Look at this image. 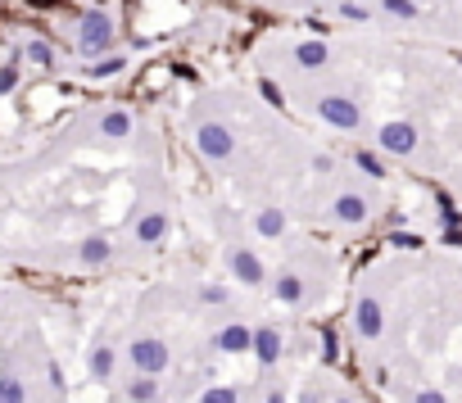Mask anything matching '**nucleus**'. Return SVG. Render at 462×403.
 Returning <instances> with one entry per match:
<instances>
[{
	"label": "nucleus",
	"instance_id": "nucleus-9",
	"mask_svg": "<svg viewBox=\"0 0 462 403\" xmlns=\"http://www.w3.org/2000/svg\"><path fill=\"white\" fill-rule=\"evenodd\" d=\"M104 132H113V136H122V132H127V118H122V113H113V118H104Z\"/></svg>",
	"mask_w": 462,
	"mask_h": 403
},
{
	"label": "nucleus",
	"instance_id": "nucleus-7",
	"mask_svg": "<svg viewBox=\"0 0 462 403\" xmlns=\"http://www.w3.org/2000/svg\"><path fill=\"white\" fill-rule=\"evenodd\" d=\"M204 150H214V155H223V150H227V141H223V132H204Z\"/></svg>",
	"mask_w": 462,
	"mask_h": 403
},
{
	"label": "nucleus",
	"instance_id": "nucleus-12",
	"mask_svg": "<svg viewBox=\"0 0 462 403\" xmlns=\"http://www.w3.org/2000/svg\"><path fill=\"white\" fill-rule=\"evenodd\" d=\"M385 9H394V14H412L408 0H385Z\"/></svg>",
	"mask_w": 462,
	"mask_h": 403
},
{
	"label": "nucleus",
	"instance_id": "nucleus-8",
	"mask_svg": "<svg viewBox=\"0 0 462 403\" xmlns=\"http://www.w3.org/2000/svg\"><path fill=\"white\" fill-rule=\"evenodd\" d=\"M0 403H23V395H18L14 381H0Z\"/></svg>",
	"mask_w": 462,
	"mask_h": 403
},
{
	"label": "nucleus",
	"instance_id": "nucleus-10",
	"mask_svg": "<svg viewBox=\"0 0 462 403\" xmlns=\"http://www.w3.org/2000/svg\"><path fill=\"white\" fill-rule=\"evenodd\" d=\"M122 69V59H104V64H95L91 73H100V78H109V73H118Z\"/></svg>",
	"mask_w": 462,
	"mask_h": 403
},
{
	"label": "nucleus",
	"instance_id": "nucleus-1",
	"mask_svg": "<svg viewBox=\"0 0 462 403\" xmlns=\"http://www.w3.org/2000/svg\"><path fill=\"white\" fill-rule=\"evenodd\" d=\"M86 32H82V50H100V45H109V18H104V14H91V18H86Z\"/></svg>",
	"mask_w": 462,
	"mask_h": 403
},
{
	"label": "nucleus",
	"instance_id": "nucleus-11",
	"mask_svg": "<svg viewBox=\"0 0 462 403\" xmlns=\"http://www.w3.org/2000/svg\"><path fill=\"white\" fill-rule=\"evenodd\" d=\"M340 213H344V218H358V213H363V204H358V199H344Z\"/></svg>",
	"mask_w": 462,
	"mask_h": 403
},
{
	"label": "nucleus",
	"instance_id": "nucleus-4",
	"mask_svg": "<svg viewBox=\"0 0 462 403\" xmlns=\"http://www.w3.org/2000/svg\"><path fill=\"white\" fill-rule=\"evenodd\" d=\"M136 362H141V367H159V362H163V349H159V344H141V349H136Z\"/></svg>",
	"mask_w": 462,
	"mask_h": 403
},
{
	"label": "nucleus",
	"instance_id": "nucleus-6",
	"mask_svg": "<svg viewBox=\"0 0 462 403\" xmlns=\"http://www.w3.org/2000/svg\"><path fill=\"white\" fill-rule=\"evenodd\" d=\"M27 59H32V64H50V45H46V41H32V45H27Z\"/></svg>",
	"mask_w": 462,
	"mask_h": 403
},
{
	"label": "nucleus",
	"instance_id": "nucleus-2",
	"mask_svg": "<svg viewBox=\"0 0 462 403\" xmlns=\"http://www.w3.org/2000/svg\"><path fill=\"white\" fill-rule=\"evenodd\" d=\"M322 113L335 118V122H344V127H354V118H358V113H354L349 104H340V100H322Z\"/></svg>",
	"mask_w": 462,
	"mask_h": 403
},
{
	"label": "nucleus",
	"instance_id": "nucleus-13",
	"mask_svg": "<svg viewBox=\"0 0 462 403\" xmlns=\"http://www.w3.org/2000/svg\"><path fill=\"white\" fill-rule=\"evenodd\" d=\"M14 82H18V73H14V69H5V73H0V91H9Z\"/></svg>",
	"mask_w": 462,
	"mask_h": 403
},
{
	"label": "nucleus",
	"instance_id": "nucleus-5",
	"mask_svg": "<svg viewBox=\"0 0 462 403\" xmlns=\"http://www.w3.org/2000/svg\"><path fill=\"white\" fill-rule=\"evenodd\" d=\"M322 59H326V50H322V45H313V41L300 45V64H304V69H317Z\"/></svg>",
	"mask_w": 462,
	"mask_h": 403
},
{
	"label": "nucleus",
	"instance_id": "nucleus-3",
	"mask_svg": "<svg viewBox=\"0 0 462 403\" xmlns=\"http://www.w3.org/2000/svg\"><path fill=\"white\" fill-rule=\"evenodd\" d=\"M381 141H385V146H394V150H412V132L408 127H385Z\"/></svg>",
	"mask_w": 462,
	"mask_h": 403
}]
</instances>
